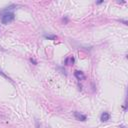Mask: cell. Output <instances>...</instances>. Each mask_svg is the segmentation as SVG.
<instances>
[{
    "mask_svg": "<svg viewBox=\"0 0 128 128\" xmlns=\"http://www.w3.org/2000/svg\"><path fill=\"white\" fill-rule=\"evenodd\" d=\"M37 128H39V127H38V123H37Z\"/></svg>",
    "mask_w": 128,
    "mask_h": 128,
    "instance_id": "obj_8",
    "label": "cell"
},
{
    "mask_svg": "<svg viewBox=\"0 0 128 128\" xmlns=\"http://www.w3.org/2000/svg\"><path fill=\"white\" fill-rule=\"evenodd\" d=\"M100 119H101V121L106 122V121H108L110 119V114L108 112H103L101 114V116H100Z\"/></svg>",
    "mask_w": 128,
    "mask_h": 128,
    "instance_id": "obj_3",
    "label": "cell"
},
{
    "mask_svg": "<svg viewBox=\"0 0 128 128\" xmlns=\"http://www.w3.org/2000/svg\"><path fill=\"white\" fill-rule=\"evenodd\" d=\"M74 75H75V77H76L78 80H82V79L85 78V75H84L83 72H81V71H75Z\"/></svg>",
    "mask_w": 128,
    "mask_h": 128,
    "instance_id": "obj_5",
    "label": "cell"
},
{
    "mask_svg": "<svg viewBox=\"0 0 128 128\" xmlns=\"http://www.w3.org/2000/svg\"><path fill=\"white\" fill-rule=\"evenodd\" d=\"M30 61H31V62H33V63H34V64H37V62H36V61H35V60H34V59H32V58H31V59H30Z\"/></svg>",
    "mask_w": 128,
    "mask_h": 128,
    "instance_id": "obj_7",
    "label": "cell"
},
{
    "mask_svg": "<svg viewBox=\"0 0 128 128\" xmlns=\"http://www.w3.org/2000/svg\"><path fill=\"white\" fill-rule=\"evenodd\" d=\"M74 62H75V59H74L73 56H69V57H67L65 59V64L66 65H73Z\"/></svg>",
    "mask_w": 128,
    "mask_h": 128,
    "instance_id": "obj_4",
    "label": "cell"
},
{
    "mask_svg": "<svg viewBox=\"0 0 128 128\" xmlns=\"http://www.w3.org/2000/svg\"><path fill=\"white\" fill-rule=\"evenodd\" d=\"M74 116H75V118H76L77 120H79V121H85V120L87 119L86 115L81 114L80 112H77V111H75V112H74Z\"/></svg>",
    "mask_w": 128,
    "mask_h": 128,
    "instance_id": "obj_2",
    "label": "cell"
},
{
    "mask_svg": "<svg viewBox=\"0 0 128 128\" xmlns=\"http://www.w3.org/2000/svg\"><path fill=\"white\" fill-rule=\"evenodd\" d=\"M44 37L49 39V40H55L56 39V35H53V34H44Z\"/></svg>",
    "mask_w": 128,
    "mask_h": 128,
    "instance_id": "obj_6",
    "label": "cell"
},
{
    "mask_svg": "<svg viewBox=\"0 0 128 128\" xmlns=\"http://www.w3.org/2000/svg\"><path fill=\"white\" fill-rule=\"evenodd\" d=\"M14 18H15L14 13H12V12H6V13H4V14L2 15V17H1V22H2L3 24H8V23L12 22V21L14 20Z\"/></svg>",
    "mask_w": 128,
    "mask_h": 128,
    "instance_id": "obj_1",
    "label": "cell"
}]
</instances>
